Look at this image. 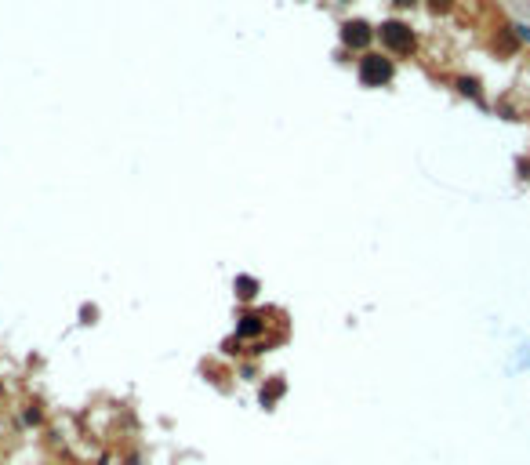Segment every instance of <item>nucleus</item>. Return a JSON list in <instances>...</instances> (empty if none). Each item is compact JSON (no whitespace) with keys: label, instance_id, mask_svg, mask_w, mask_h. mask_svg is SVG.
Wrapping results in <instances>:
<instances>
[{"label":"nucleus","instance_id":"f257e3e1","mask_svg":"<svg viewBox=\"0 0 530 465\" xmlns=\"http://www.w3.org/2000/svg\"><path fill=\"white\" fill-rule=\"evenodd\" d=\"M392 77V62L389 58H381V55H367V58H359V80L371 84V88H381Z\"/></svg>","mask_w":530,"mask_h":465},{"label":"nucleus","instance_id":"6e6552de","mask_svg":"<svg viewBox=\"0 0 530 465\" xmlns=\"http://www.w3.org/2000/svg\"><path fill=\"white\" fill-rule=\"evenodd\" d=\"M451 8V0H432V11H447Z\"/></svg>","mask_w":530,"mask_h":465},{"label":"nucleus","instance_id":"f03ea898","mask_svg":"<svg viewBox=\"0 0 530 465\" xmlns=\"http://www.w3.org/2000/svg\"><path fill=\"white\" fill-rule=\"evenodd\" d=\"M381 44H385L389 51H396V55H404V51L414 48V33L404 22H385L381 26Z\"/></svg>","mask_w":530,"mask_h":465},{"label":"nucleus","instance_id":"1a4fd4ad","mask_svg":"<svg viewBox=\"0 0 530 465\" xmlns=\"http://www.w3.org/2000/svg\"><path fill=\"white\" fill-rule=\"evenodd\" d=\"M396 4H414V0H396Z\"/></svg>","mask_w":530,"mask_h":465},{"label":"nucleus","instance_id":"0eeeda50","mask_svg":"<svg viewBox=\"0 0 530 465\" xmlns=\"http://www.w3.org/2000/svg\"><path fill=\"white\" fill-rule=\"evenodd\" d=\"M26 421H29V426H40V421H44V411H40V404H29V407H26Z\"/></svg>","mask_w":530,"mask_h":465},{"label":"nucleus","instance_id":"7ed1b4c3","mask_svg":"<svg viewBox=\"0 0 530 465\" xmlns=\"http://www.w3.org/2000/svg\"><path fill=\"white\" fill-rule=\"evenodd\" d=\"M342 37H345V44H349V48H364L367 40H371V30H367L364 22H349V26L342 30Z\"/></svg>","mask_w":530,"mask_h":465},{"label":"nucleus","instance_id":"423d86ee","mask_svg":"<svg viewBox=\"0 0 530 465\" xmlns=\"http://www.w3.org/2000/svg\"><path fill=\"white\" fill-rule=\"evenodd\" d=\"M254 291H258V284H254L251 277H240V280H237V294H240V299H254Z\"/></svg>","mask_w":530,"mask_h":465},{"label":"nucleus","instance_id":"20e7f679","mask_svg":"<svg viewBox=\"0 0 530 465\" xmlns=\"http://www.w3.org/2000/svg\"><path fill=\"white\" fill-rule=\"evenodd\" d=\"M262 316H254V313H247V316H240V324H237V338H254V334H262Z\"/></svg>","mask_w":530,"mask_h":465},{"label":"nucleus","instance_id":"39448f33","mask_svg":"<svg viewBox=\"0 0 530 465\" xmlns=\"http://www.w3.org/2000/svg\"><path fill=\"white\" fill-rule=\"evenodd\" d=\"M284 389H287V386H284V378H272L269 386H262V404H265V407H272V404H277V400L284 396Z\"/></svg>","mask_w":530,"mask_h":465}]
</instances>
